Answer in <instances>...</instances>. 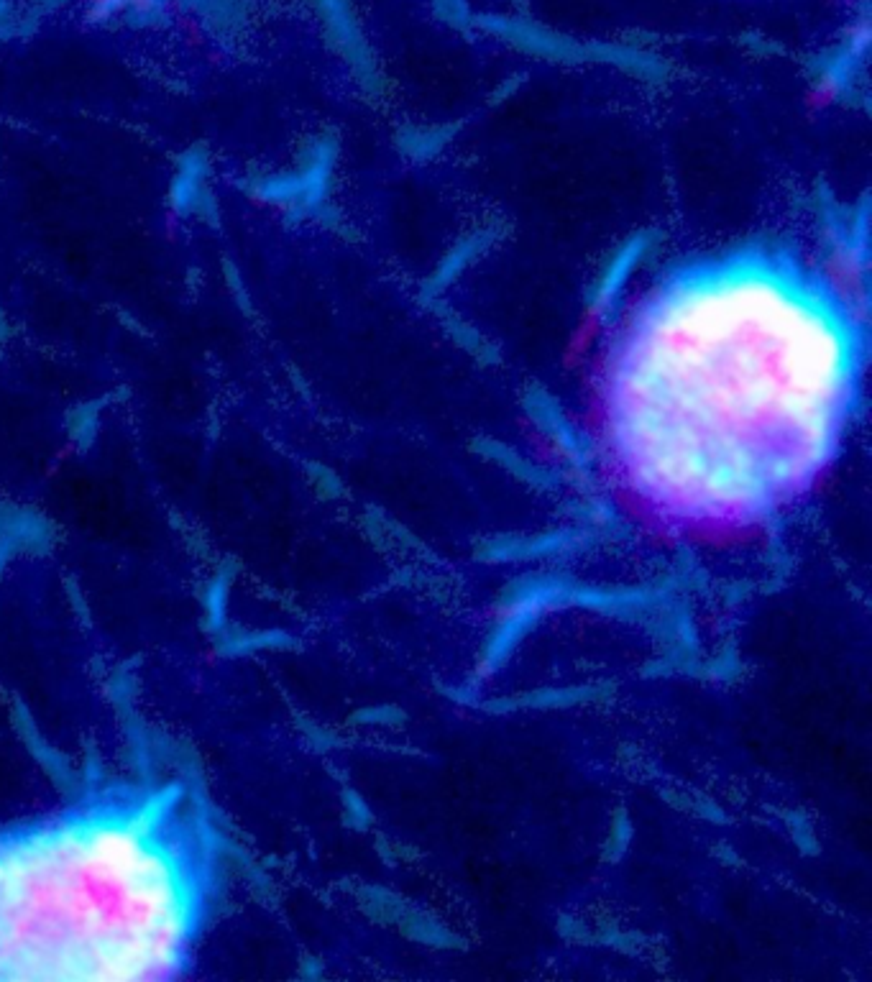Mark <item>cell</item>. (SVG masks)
I'll list each match as a JSON object with an SVG mask.
<instances>
[{"instance_id":"cell-4","label":"cell","mask_w":872,"mask_h":982,"mask_svg":"<svg viewBox=\"0 0 872 982\" xmlns=\"http://www.w3.org/2000/svg\"><path fill=\"white\" fill-rule=\"evenodd\" d=\"M210 174V154L203 144L190 146L177 156V174L169 187V205L180 218H187L195 210V200L205 187Z\"/></svg>"},{"instance_id":"cell-11","label":"cell","mask_w":872,"mask_h":982,"mask_svg":"<svg viewBox=\"0 0 872 982\" xmlns=\"http://www.w3.org/2000/svg\"><path fill=\"white\" fill-rule=\"evenodd\" d=\"M192 215H197V218L203 220V223H208L210 228L220 226L218 203H215V195H213V190H210V187H203V190H200V195H197V200H195V210H192Z\"/></svg>"},{"instance_id":"cell-15","label":"cell","mask_w":872,"mask_h":982,"mask_svg":"<svg viewBox=\"0 0 872 982\" xmlns=\"http://www.w3.org/2000/svg\"><path fill=\"white\" fill-rule=\"evenodd\" d=\"M3 11H6V3H3V0H0V16H3Z\"/></svg>"},{"instance_id":"cell-9","label":"cell","mask_w":872,"mask_h":982,"mask_svg":"<svg viewBox=\"0 0 872 982\" xmlns=\"http://www.w3.org/2000/svg\"><path fill=\"white\" fill-rule=\"evenodd\" d=\"M632 842V821L630 814L624 809H617L612 821V829H609V839H607V857L612 862H619L624 855H627V847Z\"/></svg>"},{"instance_id":"cell-10","label":"cell","mask_w":872,"mask_h":982,"mask_svg":"<svg viewBox=\"0 0 872 982\" xmlns=\"http://www.w3.org/2000/svg\"><path fill=\"white\" fill-rule=\"evenodd\" d=\"M95 422H98V405H85L72 415V435L80 440V445H87L93 440Z\"/></svg>"},{"instance_id":"cell-12","label":"cell","mask_w":872,"mask_h":982,"mask_svg":"<svg viewBox=\"0 0 872 982\" xmlns=\"http://www.w3.org/2000/svg\"><path fill=\"white\" fill-rule=\"evenodd\" d=\"M405 711L397 709V706H376V709H366L361 711L356 722L364 724H399L405 722Z\"/></svg>"},{"instance_id":"cell-8","label":"cell","mask_w":872,"mask_h":982,"mask_svg":"<svg viewBox=\"0 0 872 982\" xmlns=\"http://www.w3.org/2000/svg\"><path fill=\"white\" fill-rule=\"evenodd\" d=\"M118 11H128L131 18L139 21H154L162 16V0H93V18L95 21H105V18L116 16Z\"/></svg>"},{"instance_id":"cell-14","label":"cell","mask_w":872,"mask_h":982,"mask_svg":"<svg viewBox=\"0 0 872 982\" xmlns=\"http://www.w3.org/2000/svg\"><path fill=\"white\" fill-rule=\"evenodd\" d=\"M8 336H11V328H8L6 315H3V310H0V343H6Z\"/></svg>"},{"instance_id":"cell-5","label":"cell","mask_w":872,"mask_h":982,"mask_svg":"<svg viewBox=\"0 0 872 982\" xmlns=\"http://www.w3.org/2000/svg\"><path fill=\"white\" fill-rule=\"evenodd\" d=\"M596 694V688L576 686V688H545V691H535V694L517 696V699L507 701H491L486 704V711H512V709H563V706L581 704L589 701Z\"/></svg>"},{"instance_id":"cell-13","label":"cell","mask_w":872,"mask_h":982,"mask_svg":"<svg viewBox=\"0 0 872 982\" xmlns=\"http://www.w3.org/2000/svg\"><path fill=\"white\" fill-rule=\"evenodd\" d=\"M223 274H226L228 287H231L233 297H236V302L241 305V310L251 312V300H249V295H246V289H243V282H241V277H238L236 264H233V261H223Z\"/></svg>"},{"instance_id":"cell-7","label":"cell","mask_w":872,"mask_h":982,"mask_svg":"<svg viewBox=\"0 0 872 982\" xmlns=\"http://www.w3.org/2000/svg\"><path fill=\"white\" fill-rule=\"evenodd\" d=\"M399 929L402 934H407L410 939L420 944H430V947H461V939H456L453 934H448V929H443L435 921H425L420 916H410V913H402L399 919Z\"/></svg>"},{"instance_id":"cell-3","label":"cell","mask_w":872,"mask_h":982,"mask_svg":"<svg viewBox=\"0 0 872 982\" xmlns=\"http://www.w3.org/2000/svg\"><path fill=\"white\" fill-rule=\"evenodd\" d=\"M658 594L647 589H627V586H578L571 584L566 594V607L591 609L604 614H635L653 607Z\"/></svg>"},{"instance_id":"cell-6","label":"cell","mask_w":872,"mask_h":982,"mask_svg":"<svg viewBox=\"0 0 872 982\" xmlns=\"http://www.w3.org/2000/svg\"><path fill=\"white\" fill-rule=\"evenodd\" d=\"M246 190L264 203L300 208L305 187L300 174H274V177H251L246 180Z\"/></svg>"},{"instance_id":"cell-2","label":"cell","mask_w":872,"mask_h":982,"mask_svg":"<svg viewBox=\"0 0 872 982\" xmlns=\"http://www.w3.org/2000/svg\"><path fill=\"white\" fill-rule=\"evenodd\" d=\"M213 890V837L182 786L108 788L0 829V980H172Z\"/></svg>"},{"instance_id":"cell-1","label":"cell","mask_w":872,"mask_h":982,"mask_svg":"<svg viewBox=\"0 0 872 982\" xmlns=\"http://www.w3.org/2000/svg\"><path fill=\"white\" fill-rule=\"evenodd\" d=\"M837 282L780 249H734L655 284L604 366L614 435L650 484L765 509L837 451L862 371Z\"/></svg>"}]
</instances>
